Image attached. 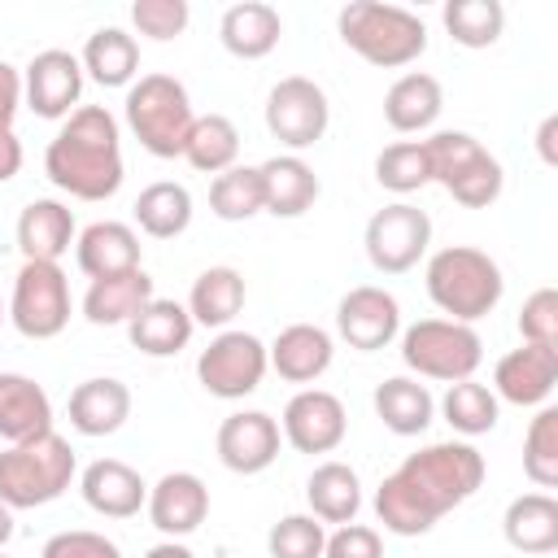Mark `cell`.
<instances>
[{
  "mask_svg": "<svg viewBox=\"0 0 558 558\" xmlns=\"http://www.w3.org/2000/svg\"><path fill=\"white\" fill-rule=\"evenodd\" d=\"M484 484V453L466 440H436L410 453L375 488V514L397 536L432 532L453 506L475 497Z\"/></svg>",
  "mask_w": 558,
  "mask_h": 558,
  "instance_id": "obj_1",
  "label": "cell"
},
{
  "mask_svg": "<svg viewBox=\"0 0 558 558\" xmlns=\"http://www.w3.org/2000/svg\"><path fill=\"white\" fill-rule=\"evenodd\" d=\"M44 174L74 201H109L122 187L118 122L100 105H78L44 153Z\"/></svg>",
  "mask_w": 558,
  "mask_h": 558,
  "instance_id": "obj_2",
  "label": "cell"
},
{
  "mask_svg": "<svg viewBox=\"0 0 558 558\" xmlns=\"http://www.w3.org/2000/svg\"><path fill=\"white\" fill-rule=\"evenodd\" d=\"M501 292H506L501 266L484 248L449 244V248L432 253V262H427V296L453 323H466L471 327L475 318L493 314L497 301H501Z\"/></svg>",
  "mask_w": 558,
  "mask_h": 558,
  "instance_id": "obj_3",
  "label": "cell"
},
{
  "mask_svg": "<svg viewBox=\"0 0 558 558\" xmlns=\"http://www.w3.org/2000/svg\"><path fill=\"white\" fill-rule=\"evenodd\" d=\"M340 39L371 65L379 70H401L423 57L427 48V26L401 4H379V0H353L336 17Z\"/></svg>",
  "mask_w": 558,
  "mask_h": 558,
  "instance_id": "obj_4",
  "label": "cell"
},
{
  "mask_svg": "<svg viewBox=\"0 0 558 558\" xmlns=\"http://www.w3.org/2000/svg\"><path fill=\"white\" fill-rule=\"evenodd\" d=\"M70 480H74V449L57 432L0 449V501L9 510L48 506L70 488Z\"/></svg>",
  "mask_w": 558,
  "mask_h": 558,
  "instance_id": "obj_5",
  "label": "cell"
},
{
  "mask_svg": "<svg viewBox=\"0 0 558 558\" xmlns=\"http://www.w3.org/2000/svg\"><path fill=\"white\" fill-rule=\"evenodd\" d=\"M196 113L174 74H144L126 92V126L153 157H183Z\"/></svg>",
  "mask_w": 558,
  "mask_h": 558,
  "instance_id": "obj_6",
  "label": "cell"
},
{
  "mask_svg": "<svg viewBox=\"0 0 558 558\" xmlns=\"http://www.w3.org/2000/svg\"><path fill=\"white\" fill-rule=\"evenodd\" d=\"M480 357H484V340L466 323L418 318L401 331V362L423 379H445V384L471 379L480 371Z\"/></svg>",
  "mask_w": 558,
  "mask_h": 558,
  "instance_id": "obj_7",
  "label": "cell"
},
{
  "mask_svg": "<svg viewBox=\"0 0 558 558\" xmlns=\"http://www.w3.org/2000/svg\"><path fill=\"white\" fill-rule=\"evenodd\" d=\"M9 323L26 340H52L70 323V279L57 262H22L13 279Z\"/></svg>",
  "mask_w": 558,
  "mask_h": 558,
  "instance_id": "obj_8",
  "label": "cell"
},
{
  "mask_svg": "<svg viewBox=\"0 0 558 558\" xmlns=\"http://www.w3.org/2000/svg\"><path fill=\"white\" fill-rule=\"evenodd\" d=\"M266 344L248 331H218L205 353L196 357V379L209 397L222 401H240L248 392H257L262 375H266Z\"/></svg>",
  "mask_w": 558,
  "mask_h": 558,
  "instance_id": "obj_9",
  "label": "cell"
},
{
  "mask_svg": "<svg viewBox=\"0 0 558 558\" xmlns=\"http://www.w3.org/2000/svg\"><path fill=\"white\" fill-rule=\"evenodd\" d=\"M432 244V218L410 205V201H397V205H384L379 214H371L366 222V257L375 270L384 275H405L418 266V257L427 253Z\"/></svg>",
  "mask_w": 558,
  "mask_h": 558,
  "instance_id": "obj_10",
  "label": "cell"
},
{
  "mask_svg": "<svg viewBox=\"0 0 558 558\" xmlns=\"http://www.w3.org/2000/svg\"><path fill=\"white\" fill-rule=\"evenodd\" d=\"M327 122H331V109H327V96L314 78H279L266 96V131L283 144V148H310L327 135Z\"/></svg>",
  "mask_w": 558,
  "mask_h": 558,
  "instance_id": "obj_11",
  "label": "cell"
},
{
  "mask_svg": "<svg viewBox=\"0 0 558 558\" xmlns=\"http://www.w3.org/2000/svg\"><path fill=\"white\" fill-rule=\"evenodd\" d=\"M336 331L349 349L357 353H375V349H388L401 331V305L392 292L384 288H349L336 305Z\"/></svg>",
  "mask_w": 558,
  "mask_h": 558,
  "instance_id": "obj_12",
  "label": "cell"
},
{
  "mask_svg": "<svg viewBox=\"0 0 558 558\" xmlns=\"http://www.w3.org/2000/svg\"><path fill=\"white\" fill-rule=\"evenodd\" d=\"M83 96V65L65 48L35 52L22 74V100L35 118H70Z\"/></svg>",
  "mask_w": 558,
  "mask_h": 558,
  "instance_id": "obj_13",
  "label": "cell"
},
{
  "mask_svg": "<svg viewBox=\"0 0 558 558\" xmlns=\"http://www.w3.org/2000/svg\"><path fill=\"white\" fill-rule=\"evenodd\" d=\"M344 405L336 392L323 388H305L283 405V440L296 453H331L344 440Z\"/></svg>",
  "mask_w": 558,
  "mask_h": 558,
  "instance_id": "obj_14",
  "label": "cell"
},
{
  "mask_svg": "<svg viewBox=\"0 0 558 558\" xmlns=\"http://www.w3.org/2000/svg\"><path fill=\"white\" fill-rule=\"evenodd\" d=\"M279 423L266 410H235L218 427V462L235 475H257L279 458Z\"/></svg>",
  "mask_w": 558,
  "mask_h": 558,
  "instance_id": "obj_15",
  "label": "cell"
},
{
  "mask_svg": "<svg viewBox=\"0 0 558 558\" xmlns=\"http://www.w3.org/2000/svg\"><path fill=\"white\" fill-rule=\"evenodd\" d=\"M144 506H148L153 527L161 536L179 541V536H187V532H196L205 523V514H209V488L192 471H170V475H161L148 488V501Z\"/></svg>",
  "mask_w": 558,
  "mask_h": 558,
  "instance_id": "obj_16",
  "label": "cell"
},
{
  "mask_svg": "<svg viewBox=\"0 0 558 558\" xmlns=\"http://www.w3.org/2000/svg\"><path fill=\"white\" fill-rule=\"evenodd\" d=\"M558 384V353L541 344L510 349L493 371V397L510 405H545Z\"/></svg>",
  "mask_w": 558,
  "mask_h": 558,
  "instance_id": "obj_17",
  "label": "cell"
},
{
  "mask_svg": "<svg viewBox=\"0 0 558 558\" xmlns=\"http://www.w3.org/2000/svg\"><path fill=\"white\" fill-rule=\"evenodd\" d=\"M78 488H83V501L105 519H131L148 501V484L140 480V471L118 458H96L78 475Z\"/></svg>",
  "mask_w": 558,
  "mask_h": 558,
  "instance_id": "obj_18",
  "label": "cell"
},
{
  "mask_svg": "<svg viewBox=\"0 0 558 558\" xmlns=\"http://www.w3.org/2000/svg\"><path fill=\"white\" fill-rule=\"evenodd\" d=\"M257 174H262V209L275 214V218H301L318 201V192H323L314 166L301 161L296 153L262 161Z\"/></svg>",
  "mask_w": 558,
  "mask_h": 558,
  "instance_id": "obj_19",
  "label": "cell"
},
{
  "mask_svg": "<svg viewBox=\"0 0 558 558\" xmlns=\"http://www.w3.org/2000/svg\"><path fill=\"white\" fill-rule=\"evenodd\" d=\"M52 432V401L31 375L0 371V440L22 445Z\"/></svg>",
  "mask_w": 558,
  "mask_h": 558,
  "instance_id": "obj_20",
  "label": "cell"
},
{
  "mask_svg": "<svg viewBox=\"0 0 558 558\" xmlns=\"http://www.w3.org/2000/svg\"><path fill=\"white\" fill-rule=\"evenodd\" d=\"M331 336L314 323H292L275 336V344L266 349V362L279 371V379L288 384H314L327 366H331Z\"/></svg>",
  "mask_w": 558,
  "mask_h": 558,
  "instance_id": "obj_21",
  "label": "cell"
},
{
  "mask_svg": "<svg viewBox=\"0 0 558 558\" xmlns=\"http://www.w3.org/2000/svg\"><path fill=\"white\" fill-rule=\"evenodd\" d=\"M131 418V388L122 379H83L70 392V427L78 436H113Z\"/></svg>",
  "mask_w": 558,
  "mask_h": 558,
  "instance_id": "obj_22",
  "label": "cell"
},
{
  "mask_svg": "<svg viewBox=\"0 0 558 558\" xmlns=\"http://www.w3.org/2000/svg\"><path fill=\"white\" fill-rule=\"evenodd\" d=\"M283 35V22H279V9L266 4V0H244V4H231L218 22V39L231 57L240 61H262L266 52H275Z\"/></svg>",
  "mask_w": 558,
  "mask_h": 558,
  "instance_id": "obj_23",
  "label": "cell"
},
{
  "mask_svg": "<svg viewBox=\"0 0 558 558\" xmlns=\"http://www.w3.org/2000/svg\"><path fill=\"white\" fill-rule=\"evenodd\" d=\"M74 257L87 279H109L140 266V235L126 222H92L74 240Z\"/></svg>",
  "mask_w": 558,
  "mask_h": 558,
  "instance_id": "obj_24",
  "label": "cell"
},
{
  "mask_svg": "<svg viewBox=\"0 0 558 558\" xmlns=\"http://www.w3.org/2000/svg\"><path fill=\"white\" fill-rule=\"evenodd\" d=\"M148 301H153V279L144 275V266H135L109 279H92L83 296V314L96 327H118V323H131Z\"/></svg>",
  "mask_w": 558,
  "mask_h": 558,
  "instance_id": "obj_25",
  "label": "cell"
},
{
  "mask_svg": "<svg viewBox=\"0 0 558 558\" xmlns=\"http://www.w3.org/2000/svg\"><path fill=\"white\" fill-rule=\"evenodd\" d=\"M192 327H196V323H192L187 305L153 296V301L126 323V336H131V344H135L140 353H148V357H174L179 349H187Z\"/></svg>",
  "mask_w": 558,
  "mask_h": 558,
  "instance_id": "obj_26",
  "label": "cell"
},
{
  "mask_svg": "<svg viewBox=\"0 0 558 558\" xmlns=\"http://www.w3.org/2000/svg\"><path fill=\"white\" fill-rule=\"evenodd\" d=\"M74 244V214L61 201H31L17 218V248L26 262H57Z\"/></svg>",
  "mask_w": 558,
  "mask_h": 558,
  "instance_id": "obj_27",
  "label": "cell"
},
{
  "mask_svg": "<svg viewBox=\"0 0 558 558\" xmlns=\"http://www.w3.org/2000/svg\"><path fill=\"white\" fill-rule=\"evenodd\" d=\"M506 541L519 554H554L558 549V501L549 493H523L506 506L501 519Z\"/></svg>",
  "mask_w": 558,
  "mask_h": 558,
  "instance_id": "obj_28",
  "label": "cell"
},
{
  "mask_svg": "<svg viewBox=\"0 0 558 558\" xmlns=\"http://www.w3.org/2000/svg\"><path fill=\"white\" fill-rule=\"evenodd\" d=\"M440 109H445V92H440V83L432 78V74H401L392 87H388V96H384V118H388V126L392 131H401V135H410V131H427L436 118H440Z\"/></svg>",
  "mask_w": 558,
  "mask_h": 558,
  "instance_id": "obj_29",
  "label": "cell"
},
{
  "mask_svg": "<svg viewBox=\"0 0 558 558\" xmlns=\"http://www.w3.org/2000/svg\"><path fill=\"white\" fill-rule=\"evenodd\" d=\"M244 310V275L235 266H209L187 292V314L201 327H227Z\"/></svg>",
  "mask_w": 558,
  "mask_h": 558,
  "instance_id": "obj_30",
  "label": "cell"
},
{
  "mask_svg": "<svg viewBox=\"0 0 558 558\" xmlns=\"http://www.w3.org/2000/svg\"><path fill=\"white\" fill-rule=\"evenodd\" d=\"M375 414L392 436H418V432H427V423L436 414V401L418 379L392 375L375 388Z\"/></svg>",
  "mask_w": 558,
  "mask_h": 558,
  "instance_id": "obj_31",
  "label": "cell"
},
{
  "mask_svg": "<svg viewBox=\"0 0 558 558\" xmlns=\"http://www.w3.org/2000/svg\"><path fill=\"white\" fill-rule=\"evenodd\" d=\"M305 501H310V510H314L318 523H353L357 510H362V484H357L353 466L323 462L305 480Z\"/></svg>",
  "mask_w": 558,
  "mask_h": 558,
  "instance_id": "obj_32",
  "label": "cell"
},
{
  "mask_svg": "<svg viewBox=\"0 0 558 558\" xmlns=\"http://www.w3.org/2000/svg\"><path fill=\"white\" fill-rule=\"evenodd\" d=\"M78 65L100 83V87H126L140 74V44L122 26H100L87 44Z\"/></svg>",
  "mask_w": 558,
  "mask_h": 558,
  "instance_id": "obj_33",
  "label": "cell"
},
{
  "mask_svg": "<svg viewBox=\"0 0 558 558\" xmlns=\"http://www.w3.org/2000/svg\"><path fill=\"white\" fill-rule=\"evenodd\" d=\"M135 222H140V231L153 235V240H174V235H183L187 222H192V192H187L183 183H170V179L148 183V187L135 196Z\"/></svg>",
  "mask_w": 558,
  "mask_h": 558,
  "instance_id": "obj_34",
  "label": "cell"
},
{
  "mask_svg": "<svg viewBox=\"0 0 558 558\" xmlns=\"http://www.w3.org/2000/svg\"><path fill=\"white\" fill-rule=\"evenodd\" d=\"M183 157H187V166L201 170V174H222V170H231L235 157H240V131H235V122L222 118V113L196 118L192 131H187Z\"/></svg>",
  "mask_w": 558,
  "mask_h": 558,
  "instance_id": "obj_35",
  "label": "cell"
},
{
  "mask_svg": "<svg viewBox=\"0 0 558 558\" xmlns=\"http://www.w3.org/2000/svg\"><path fill=\"white\" fill-rule=\"evenodd\" d=\"M440 17L449 39L462 48H488L501 39V26H506V9L497 0H449Z\"/></svg>",
  "mask_w": 558,
  "mask_h": 558,
  "instance_id": "obj_36",
  "label": "cell"
},
{
  "mask_svg": "<svg viewBox=\"0 0 558 558\" xmlns=\"http://www.w3.org/2000/svg\"><path fill=\"white\" fill-rule=\"evenodd\" d=\"M440 414L453 432L484 436V432L497 427V397H493V388H484L475 379H458V384H449V392L440 401Z\"/></svg>",
  "mask_w": 558,
  "mask_h": 558,
  "instance_id": "obj_37",
  "label": "cell"
},
{
  "mask_svg": "<svg viewBox=\"0 0 558 558\" xmlns=\"http://www.w3.org/2000/svg\"><path fill=\"white\" fill-rule=\"evenodd\" d=\"M209 209L222 222H244V218L262 214V174H257V166H231V170L214 174Z\"/></svg>",
  "mask_w": 558,
  "mask_h": 558,
  "instance_id": "obj_38",
  "label": "cell"
},
{
  "mask_svg": "<svg viewBox=\"0 0 558 558\" xmlns=\"http://www.w3.org/2000/svg\"><path fill=\"white\" fill-rule=\"evenodd\" d=\"M523 471L536 488H558V410L541 405L523 436Z\"/></svg>",
  "mask_w": 558,
  "mask_h": 558,
  "instance_id": "obj_39",
  "label": "cell"
},
{
  "mask_svg": "<svg viewBox=\"0 0 558 558\" xmlns=\"http://www.w3.org/2000/svg\"><path fill=\"white\" fill-rule=\"evenodd\" d=\"M375 179H379V187H388V192H397V196L418 192L423 183H432L423 140H401V144H388V148L375 157Z\"/></svg>",
  "mask_w": 558,
  "mask_h": 558,
  "instance_id": "obj_40",
  "label": "cell"
},
{
  "mask_svg": "<svg viewBox=\"0 0 558 558\" xmlns=\"http://www.w3.org/2000/svg\"><path fill=\"white\" fill-rule=\"evenodd\" d=\"M323 545L327 532L314 514H283L266 536L270 558H323Z\"/></svg>",
  "mask_w": 558,
  "mask_h": 558,
  "instance_id": "obj_41",
  "label": "cell"
},
{
  "mask_svg": "<svg viewBox=\"0 0 558 558\" xmlns=\"http://www.w3.org/2000/svg\"><path fill=\"white\" fill-rule=\"evenodd\" d=\"M519 336L523 344H541L558 353V292L554 288H536L523 310H519Z\"/></svg>",
  "mask_w": 558,
  "mask_h": 558,
  "instance_id": "obj_42",
  "label": "cell"
},
{
  "mask_svg": "<svg viewBox=\"0 0 558 558\" xmlns=\"http://www.w3.org/2000/svg\"><path fill=\"white\" fill-rule=\"evenodd\" d=\"M187 0H135L131 4V22L140 35L148 39H174L187 31Z\"/></svg>",
  "mask_w": 558,
  "mask_h": 558,
  "instance_id": "obj_43",
  "label": "cell"
},
{
  "mask_svg": "<svg viewBox=\"0 0 558 558\" xmlns=\"http://www.w3.org/2000/svg\"><path fill=\"white\" fill-rule=\"evenodd\" d=\"M39 558H122V549H118L109 536H100V532L74 527V532L48 536L44 549H39Z\"/></svg>",
  "mask_w": 558,
  "mask_h": 558,
  "instance_id": "obj_44",
  "label": "cell"
},
{
  "mask_svg": "<svg viewBox=\"0 0 558 558\" xmlns=\"http://www.w3.org/2000/svg\"><path fill=\"white\" fill-rule=\"evenodd\" d=\"M323 558H384V536L366 523H340L327 536Z\"/></svg>",
  "mask_w": 558,
  "mask_h": 558,
  "instance_id": "obj_45",
  "label": "cell"
},
{
  "mask_svg": "<svg viewBox=\"0 0 558 558\" xmlns=\"http://www.w3.org/2000/svg\"><path fill=\"white\" fill-rule=\"evenodd\" d=\"M17 105H22V74L9 61H0V131H13Z\"/></svg>",
  "mask_w": 558,
  "mask_h": 558,
  "instance_id": "obj_46",
  "label": "cell"
},
{
  "mask_svg": "<svg viewBox=\"0 0 558 558\" xmlns=\"http://www.w3.org/2000/svg\"><path fill=\"white\" fill-rule=\"evenodd\" d=\"M22 170V140L13 131H0V183H9Z\"/></svg>",
  "mask_w": 558,
  "mask_h": 558,
  "instance_id": "obj_47",
  "label": "cell"
},
{
  "mask_svg": "<svg viewBox=\"0 0 558 558\" xmlns=\"http://www.w3.org/2000/svg\"><path fill=\"white\" fill-rule=\"evenodd\" d=\"M554 135H558V118L549 113V118L541 122V131H536V148H541V161H545V166H558V153H554Z\"/></svg>",
  "mask_w": 558,
  "mask_h": 558,
  "instance_id": "obj_48",
  "label": "cell"
},
{
  "mask_svg": "<svg viewBox=\"0 0 558 558\" xmlns=\"http://www.w3.org/2000/svg\"><path fill=\"white\" fill-rule=\"evenodd\" d=\"M144 558H192V549H187L183 541H161V545H153Z\"/></svg>",
  "mask_w": 558,
  "mask_h": 558,
  "instance_id": "obj_49",
  "label": "cell"
},
{
  "mask_svg": "<svg viewBox=\"0 0 558 558\" xmlns=\"http://www.w3.org/2000/svg\"><path fill=\"white\" fill-rule=\"evenodd\" d=\"M9 541H13V510L0 501V549H4Z\"/></svg>",
  "mask_w": 558,
  "mask_h": 558,
  "instance_id": "obj_50",
  "label": "cell"
},
{
  "mask_svg": "<svg viewBox=\"0 0 558 558\" xmlns=\"http://www.w3.org/2000/svg\"><path fill=\"white\" fill-rule=\"evenodd\" d=\"M0 323H4V310H0Z\"/></svg>",
  "mask_w": 558,
  "mask_h": 558,
  "instance_id": "obj_51",
  "label": "cell"
}]
</instances>
